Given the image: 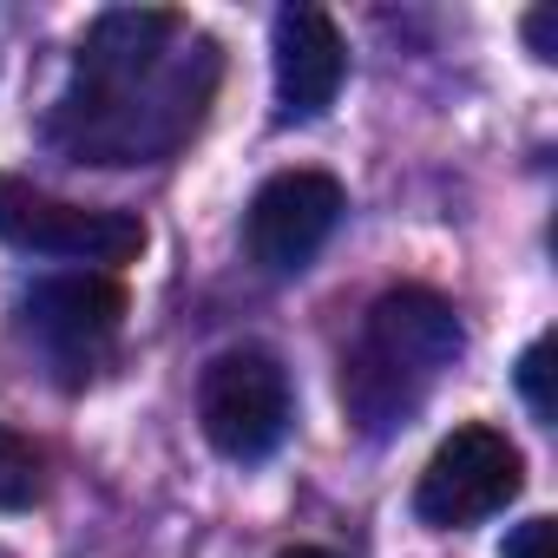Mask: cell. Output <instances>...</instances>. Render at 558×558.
<instances>
[{"label": "cell", "instance_id": "6", "mask_svg": "<svg viewBox=\"0 0 558 558\" xmlns=\"http://www.w3.org/2000/svg\"><path fill=\"white\" fill-rule=\"evenodd\" d=\"M269 73H276V106H283V119L329 112L336 93H342V73H349L342 27L323 8H283L276 14V40H269Z\"/></svg>", "mask_w": 558, "mask_h": 558}, {"label": "cell", "instance_id": "12", "mask_svg": "<svg viewBox=\"0 0 558 558\" xmlns=\"http://www.w3.org/2000/svg\"><path fill=\"white\" fill-rule=\"evenodd\" d=\"M525 34H532V47H538V60H551V8H538V14L525 21Z\"/></svg>", "mask_w": 558, "mask_h": 558}, {"label": "cell", "instance_id": "2", "mask_svg": "<svg viewBox=\"0 0 558 558\" xmlns=\"http://www.w3.org/2000/svg\"><path fill=\"white\" fill-rule=\"evenodd\" d=\"M197 421L223 460H263L290 434V375L269 349H223L197 375Z\"/></svg>", "mask_w": 558, "mask_h": 558}, {"label": "cell", "instance_id": "5", "mask_svg": "<svg viewBox=\"0 0 558 558\" xmlns=\"http://www.w3.org/2000/svg\"><path fill=\"white\" fill-rule=\"evenodd\" d=\"M342 223V184L329 171H276L256 197H250V217H243V243L263 269L276 276H296L323 243L329 230Z\"/></svg>", "mask_w": 558, "mask_h": 558}, {"label": "cell", "instance_id": "1", "mask_svg": "<svg viewBox=\"0 0 558 558\" xmlns=\"http://www.w3.org/2000/svg\"><path fill=\"white\" fill-rule=\"evenodd\" d=\"M460 349H466V336H460V316H453L447 296H434L421 283H401V290L375 296L362 349L342 362V401H349V414L368 434L401 427L421 408L427 381L460 362Z\"/></svg>", "mask_w": 558, "mask_h": 558}, {"label": "cell", "instance_id": "11", "mask_svg": "<svg viewBox=\"0 0 558 558\" xmlns=\"http://www.w3.org/2000/svg\"><path fill=\"white\" fill-rule=\"evenodd\" d=\"M551 538H558V532H551V519H525V525L506 538V551H499V558H558V551H551Z\"/></svg>", "mask_w": 558, "mask_h": 558}, {"label": "cell", "instance_id": "8", "mask_svg": "<svg viewBox=\"0 0 558 558\" xmlns=\"http://www.w3.org/2000/svg\"><path fill=\"white\" fill-rule=\"evenodd\" d=\"M21 310H27V329L47 349L93 355V349H106L119 336L132 296H125L119 276H106V269H73V276H47V283H34Z\"/></svg>", "mask_w": 558, "mask_h": 558}, {"label": "cell", "instance_id": "7", "mask_svg": "<svg viewBox=\"0 0 558 558\" xmlns=\"http://www.w3.org/2000/svg\"><path fill=\"white\" fill-rule=\"evenodd\" d=\"M184 40V14L171 8H112L93 21L86 47H80V86L73 93H125L151 73H165L178 60Z\"/></svg>", "mask_w": 558, "mask_h": 558}, {"label": "cell", "instance_id": "13", "mask_svg": "<svg viewBox=\"0 0 558 558\" xmlns=\"http://www.w3.org/2000/svg\"><path fill=\"white\" fill-rule=\"evenodd\" d=\"M276 558H342V551H323V545H283Z\"/></svg>", "mask_w": 558, "mask_h": 558}, {"label": "cell", "instance_id": "10", "mask_svg": "<svg viewBox=\"0 0 558 558\" xmlns=\"http://www.w3.org/2000/svg\"><path fill=\"white\" fill-rule=\"evenodd\" d=\"M519 388H525L532 414H538V421H551V336H538V342L519 355Z\"/></svg>", "mask_w": 558, "mask_h": 558}, {"label": "cell", "instance_id": "4", "mask_svg": "<svg viewBox=\"0 0 558 558\" xmlns=\"http://www.w3.org/2000/svg\"><path fill=\"white\" fill-rule=\"evenodd\" d=\"M0 236L34 256H73V263H132L145 250V223L132 210L66 204L14 171H0Z\"/></svg>", "mask_w": 558, "mask_h": 558}, {"label": "cell", "instance_id": "3", "mask_svg": "<svg viewBox=\"0 0 558 558\" xmlns=\"http://www.w3.org/2000/svg\"><path fill=\"white\" fill-rule=\"evenodd\" d=\"M519 486H525L519 447H512L499 427L466 421V427H453V434L434 447V460L421 466L414 512H421L427 525H440V532H460V525L493 519Z\"/></svg>", "mask_w": 558, "mask_h": 558}, {"label": "cell", "instance_id": "9", "mask_svg": "<svg viewBox=\"0 0 558 558\" xmlns=\"http://www.w3.org/2000/svg\"><path fill=\"white\" fill-rule=\"evenodd\" d=\"M47 493V453L21 434V427H0V512H27Z\"/></svg>", "mask_w": 558, "mask_h": 558}]
</instances>
